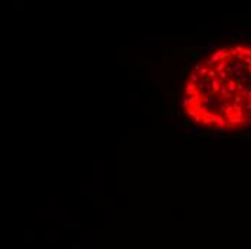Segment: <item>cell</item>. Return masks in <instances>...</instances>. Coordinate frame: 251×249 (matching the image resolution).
<instances>
[{"label":"cell","mask_w":251,"mask_h":249,"mask_svg":"<svg viewBox=\"0 0 251 249\" xmlns=\"http://www.w3.org/2000/svg\"><path fill=\"white\" fill-rule=\"evenodd\" d=\"M193 120H195V123H202V115L201 114H196Z\"/></svg>","instance_id":"obj_9"},{"label":"cell","mask_w":251,"mask_h":249,"mask_svg":"<svg viewBox=\"0 0 251 249\" xmlns=\"http://www.w3.org/2000/svg\"><path fill=\"white\" fill-rule=\"evenodd\" d=\"M189 81H191V82H193V83H196L198 81H201V78L198 77V74H195V72H193V74H191V78H189Z\"/></svg>","instance_id":"obj_5"},{"label":"cell","mask_w":251,"mask_h":249,"mask_svg":"<svg viewBox=\"0 0 251 249\" xmlns=\"http://www.w3.org/2000/svg\"><path fill=\"white\" fill-rule=\"evenodd\" d=\"M185 112H186V115H188V117H191V118H195V115L198 114V112L195 111V108H193V107H188Z\"/></svg>","instance_id":"obj_2"},{"label":"cell","mask_w":251,"mask_h":249,"mask_svg":"<svg viewBox=\"0 0 251 249\" xmlns=\"http://www.w3.org/2000/svg\"><path fill=\"white\" fill-rule=\"evenodd\" d=\"M216 75H218V72L215 71V68H212V69H209V71H208V75H207V78L212 81V79H215V77H216Z\"/></svg>","instance_id":"obj_3"},{"label":"cell","mask_w":251,"mask_h":249,"mask_svg":"<svg viewBox=\"0 0 251 249\" xmlns=\"http://www.w3.org/2000/svg\"><path fill=\"white\" fill-rule=\"evenodd\" d=\"M228 130H230L228 127H224V128H218V134H225V132H227Z\"/></svg>","instance_id":"obj_10"},{"label":"cell","mask_w":251,"mask_h":249,"mask_svg":"<svg viewBox=\"0 0 251 249\" xmlns=\"http://www.w3.org/2000/svg\"><path fill=\"white\" fill-rule=\"evenodd\" d=\"M182 123H183V127H185V128H186V130H189V128H191V123H189V121H188V120H183V121H182Z\"/></svg>","instance_id":"obj_11"},{"label":"cell","mask_w":251,"mask_h":249,"mask_svg":"<svg viewBox=\"0 0 251 249\" xmlns=\"http://www.w3.org/2000/svg\"><path fill=\"white\" fill-rule=\"evenodd\" d=\"M189 56H191V61H195L201 56V53L199 52H189Z\"/></svg>","instance_id":"obj_8"},{"label":"cell","mask_w":251,"mask_h":249,"mask_svg":"<svg viewBox=\"0 0 251 249\" xmlns=\"http://www.w3.org/2000/svg\"><path fill=\"white\" fill-rule=\"evenodd\" d=\"M185 74H188V68H185V69H180V75H185Z\"/></svg>","instance_id":"obj_12"},{"label":"cell","mask_w":251,"mask_h":249,"mask_svg":"<svg viewBox=\"0 0 251 249\" xmlns=\"http://www.w3.org/2000/svg\"><path fill=\"white\" fill-rule=\"evenodd\" d=\"M227 66H228V65H227V61H219V63L215 66V71H216L218 74H221V72H224V71L227 69Z\"/></svg>","instance_id":"obj_1"},{"label":"cell","mask_w":251,"mask_h":249,"mask_svg":"<svg viewBox=\"0 0 251 249\" xmlns=\"http://www.w3.org/2000/svg\"><path fill=\"white\" fill-rule=\"evenodd\" d=\"M176 94H173V92H167V97H166V99H165V102L166 104H170L172 101H173V97H175Z\"/></svg>","instance_id":"obj_6"},{"label":"cell","mask_w":251,"mask_h":249,"mask_svg":"<svg viewBox=\"0 0 251 249\" xmlns=\"http://www.w3.org/2000/svg\"><path fill=\"white\" fill-rule=\"evenodd\" d=\"M209 59H211V61H212V63H214V65H215V63H216V62H218V63H219V61H221V59H219V55H218V53H216V52H214V53H212V55H211V58H209Z\"/></svg>","instance_id":"obj_4"},{"label":"cell","mask_w":251,"mask_h":249,"mask_svg":"<svg viewBox=\"0 0 251 249\" xmlns=\"http://www.w3.org/2000/svg\"><path fill=\"white\" fill-rule=\"evenodd\" d=\"M250 72H251V69H250Z\"/></svg>","instance_id":"obj_13"},{"label":"cell","mask_w":251,"mask_h":249,"mask_svg":"<svg viewBox=\"0 0 251 249\" xmlns=\"http://www.w3.org/2000/svg\"><path fill=\"white\" fill-rule=\"evenodd\" d=\"M250 91H251L250 88H245V86H244V89L241 91V94H240V95H241L243 98H247V97L250 95Z\"/></svg>","instance_id":"obj_7"}]
</instances>
